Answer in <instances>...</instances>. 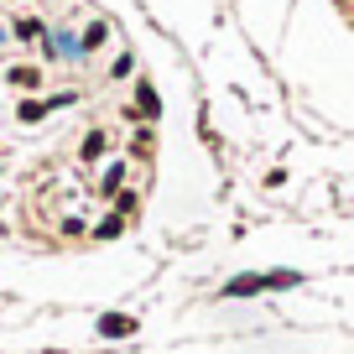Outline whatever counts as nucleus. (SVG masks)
Instances as JSON below:
<instances>
[{
	"instance_id": "nucleus-4",
	"label": "nucleus",
	"mask_w": 354,
	"mask_h": 354,
	"mask_svg": "<svg viewBox=\"0 0 354 354\" xmlns=\"http://www.w3.org/2000/svg\"><path fill=\"white\" fill-rule=\"evenodd\" d=\"M120 183H125V167H110V172L100 177V193H104V198H110V193L120 198Z\"/></svg>"
},
{
	"instance_id": "nucleus-8",
	"label": "nucleus",
	"mask_w": 354,
	"mask_h": 354,
	"mask_svg": "<svg viewBox=\"0 0 354 354\" xmlns=\"http://www.w3.org/2000/svg\"><path fill=\"white\" fill-rule=\"evenodd\" d=\"M120 230H125V219H120V214H115V219H104V224H94V234H100V240H115Z\"/></svg>"
},
{
	"instance_id": "nucleus-3",
	"label": "nucleus",
	"mask_w": 354,
	"mask_h": 354,
	"mask_svg": "<svg viewBox=\"0 0 354 354\" xmlns=\"http://www.w3.org/2000/svg\"><path fill=\"white\" fill-rule=\"evenodd\" d=\"M136 110H141L146 120H156V115H162V100H156V94H151V84H146V78H141V84H136Z\"/></svg>"
},
{
	"instance_id": "nucleus-9",
	"label": "nucleus",
	"mask_w": 354,
	"mask_h": 354,
	"mask_svg": "<svg viewBox=\"0 0 354 354\" xmlns=\"http://www.w3.org/2000/svg\"><path fill=\"white\" fill-rule=\"evenodd\" d=\"M104 32H110V26H104V21H94V26L84 32V47H100V42H104Z\"/></svg>"
},
{
	"instance_id": "nucleus-6",
	"label": "nucleus",
	"mask_w": 354,
	"mask_h": 354,
	"mask_svg": "<svg viewBox=\"0 0 354 354\" xmlns=\"http://www.w3.org/2000/svg\"><path fill=\"white\" fill-rule=\"evenodd\" d=\"M42 115H47V100H26V104H21V120H26V125H37Z\"/></svg>"
},
{
	"instance_id": "nucleus-5",
	"label": "nucleus",
	"mask_w": 354,
	"mask_h": 354,
	"mask_svg": "<svg viewBox=\"0 0 354 354\" xmlns=\"http://www.w3.org/2000/svg\"><path fill=\"white\" fill-rule=\"evenodd\" d=\"M104 146H110V136H104V131H88V136H84V162H94Z\"/></svg>"
},
{
	"instance_id": "nucleus-1",
	"label": "nucleus",
	"mask_w": 354,
	"mask_h": 354,
	"mask_svg": "<svg viewBox=\"0 0 354 354\" xmlns=\"http://www.w3.org/2000/svg\"><path fill=\"white\" fill-rule=\"evenodd\" d=\"M250 292H271V277L250 271V277H234V281H224V297H250Z\"/></svg>"
},
{
	"instance_id": "nucleus-10",
	"label": "nucleus",
	"mask_w": 354,
	"mask_h": 354,
	"mask_svg": "<svg viewBox=\"0 0 354 354\" xmlns=\"http://www.w3.org/2000/svg\"><path fill=\"white\" fill-rule=\"evenodd\" d=\"M11 84H21V88H32V84H37V68H11Z\"/></svg>"
},
{
	"instance_id": "nucleus-7",
	"label": "nucleus",
	"mask_w": 354,
	"mask_h": 354,
	"mask_svg": "<svg viewBox=\"0 0 354 354\" xmlns=\"http://www.w3.org/2000/svg\"><path fill=\"white\" fill-rule=\"evenodd\" d=\"M115 209H120V219H131V214L141 209V193H120V198H115Z\"/></svg>"
},
{
	"instance_id": "nucleus-2",
	"label": "nucleus",
	"mask_w": 354,
	"mask_h": 354,
	"mask_svg": "<svg viewBox=\"0 0 354 354\" xmlns=\"http://www.w3.org/2000/svg\"><path fill=\"white\" fill-rule=\"evenodd\" d=\"M136 333V318H125V313H104L100 318V339H131Z\"/></svg>"
}]
</instances>
